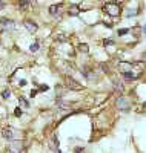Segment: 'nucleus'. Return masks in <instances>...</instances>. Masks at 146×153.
Returning <instances> with one entry per match:
<instances>
[{
  "mask_svg": "<svg viewBox=\"0 0 146 153\" xmlns=\"http://www.w3.org/2000/svg\"><path fill=\"white\" fill-rule=\"evenodd\" d=\"M132 16H137V11H128L126 12V17H132Z\"/></svg>",
  "mask_w": 146,
  "mask_h": 153,
  "instance_id": "17",
  "label": "nucleus"
},
{
  "mask_svg": "<svg viewBox=\"0 0 146 153\" xmlns=\"http://www.w3.org/2000/svg\"><path fill=\"white\" fill-rule=\"evenodd\" d=\"M62 8H63V5H62V3L49 6V14H51V16H56V17H59V16H60V11H62Z\"/></svg>",
  "mask_w": 146,
  "mask_h": 153,
  "instance_id": "7",
  "label": "nucleus"
},
{
  "mask_svg": "<svg viewBox=\"0 0 146 153\" xmlns=\"http://www.w3.org/2000/svg\"><path fill=\"white\" fill-rule=\"evenodd\" d=\"M19 101L22 103V106H23V107H29V101L26 100L25 97H20V98H19Z\"/></svg>",
  "mask_w": 146,
  "mask_h": 153,
  "instance_id": "12",
  "label": "nucleus"
},
{
  "mask_svg": "<svg viewBox=\"0 0 146 153\" xmlns=\"http://www.w3.org/2000/svg\"><path fill=\"white\" fill-rule=\"evenodd\" d=\"M117 107H118V109H122V110H128L129 104H128L126 98H123V97L118 98V100H117Z\"/></svg>",
  "mask_w": 146,
  "mask_h": 153,
  "instance_id": "8",
  "label": "nucleus"
},
{
  "mask_svg": "<svg viewBox=\"0 0 146 153\" xmlns=\"http://www.w3.org/2000/svg\"><path fill=\"white\" fill-rule=\"evenodd\" d=\"M78 12H80V9H78L77 5H74V6H71V9H69L68 14H69V16H78Z\"/></svg>",
  "mask_w": 146,
  "mask_h": 153,
  "instance_id": "10",
  "label": "nucleus"
},
{
  "mask_svg": "<svg viewBox=\"0 0 146 153\" xmlns=\"http://www.w3.org/2000/svg\"><path fill=\"white\" fill-rule=\"evenodd\" d=\"M17 135H19V132L16 129H12V127H5L2 130V138L6 139V141H16Z\"/></svg>",
  "mask_w": 146,
  "mask_h": 153,
  "instance_id": "3",
  "label": "nucleus"
},
{
  "mask_svg": "<svg viewBox=\"0 0 146 153\" xmlns=\"http://www.w3.org/2000/svg\"><path fill=\"white\" fill-rule=\"evenodd\" d=\"M78 51H80V52H88V51H89V46L88 45H85V43H82V45H78Z\"/></svg>",
  "mask_w": 146,
  "mask_h": 153,
  "instance_id": "11",
  "label": "nucleus"
},
{
  "mask_svg": "<svg viewBox=\"0 0 146 153\" xmlns=\"http://www.w3.org/2000/svg\"><path fill=\"white\" fill-rule=\"evenodd\" d=\"M16 28V22L11 19H2L0 20V32H8Z\"/></svg>",
  "mask_w": 146,
  "mask_h": 153,
  "instance_id": "4",
  "label": "nucleus"
},
{
  "mask_svg": "<svg viewBox=\"0 0 146 153\" xmlns=\"http://www.w3.org/2000/svg\"><path fill=\"white\" fill-rule=\"evenodd\" d=\"M65 87L69 89V91H82V89H83V86L78 81H75L72 76H69V75L65 76Z\"/></svg>",
  "mask_w": 146,
  "mask_h": 153,
  "instance_id": "2",
  "label": "nucleus"
},
{
  "mask_svg": "<svg viewBox=\"0 0 146 153\" xmlns=\"http://www.w3.org/2000/svg\"><path fill=\"white\" fill-rule=\"evenodd\" d=\"M48 89H49V86H46V84H40V86H38V91H40V92H46Z\"/></svg>",
  "mask_w": 146,
  "mask_h": 153,
  "instance_id": "16",
  "label": "nucleus"
},
{
  "mask_svg": "<svg viewBox=\"0 0 146 153\" xmlns=\"http://www.w3.org/2000/svg\"><path fill=\"white\" fill-rule=\"evenodd\" d=\"M83 150H85L83 147H75V150H74V152H75V153H83Z\"/></svg>",
  "mask_w": 146,
  "mask_h": 153,
  "instance_id": "21",
  "label": "nucleus"
},
{
  "mask_svg": "<svg viewBox=\"0 0 146 153\" xmlns=\"http://www.w3.org/2000/svg\"><path fill=\"white\" fill-rule=\"evenodd\" d=\"M103 45H105V46H109V45H114V42H112V40H105Z\"/></svg>",
  "mask_w": 146,
  "mask_h": 153,
  "instance_id": "20",
  "label": "nucleus"
},
{
  "mask_svg": "<svg viewBox=\"0 0 146 153\" xmlns=\"http://www.w3.org/2000/svg\"><path fill=\"white\" fill-rule=\"evenodd\" d=\"M128 32H129V29H120V31H118V35H125Z\"/></svg>",
  "mask_w": 146,
  "mask_h": 153,
  "instance_id": "19",
  "label": "nucleus"
},
{
  "mask_svg": "<svg viewBox=\"0 0 146 153\" xmlns=\"http://www.w3.org/2000/svg\"><path fill=\"white\" fill-rule=\"evenodd\" d=\"M23 149H25V143L23 141H12V144L9 146V152L11 153H22Z\"/></svg>",
  "mask_w": 146,
  "mask_h": 153,
  "instance_id": "5",
  "label": "nucleus"
},
{
  "mask_svg": "<svg viewBox=\"0 0 146 153\" xmlns=\"http://www.w3.org/2000/svg\"><path fill=\"white\" fill-rule=\"evenodd\" d=\"M19 84H20V87H23V86L26 84V81H25V80H20V83H19Z\"/></svg>",
  "mask_w": 146,
  "mask_h": 153,
  "instance_id": "22",
  "label": "nucleus"
},
{
  "mask_svg": "<svg viewBox=\"0 0 146 153\" xmlns=\"http://www.w3.org/2000/svg\"><path fill=\"white\" fill-rule=\"evenodd\" d=\"M143 32L146 34V25H144V26H143Z\"/></svg>",
  "mask_w": 146,
  "mask_h": 153,
  "instance_id": "25",
  "label": "nucleus"
},
{
  "mask_svg": "<svg viewBox=\"0 0 146 153\" xmlns=\"http://www.w3.org/2000/svg\"><path fill=\"white\" fill-rule=\"evenodd\" d=\"M38 48H40V45H38V42H35L34 45H31V46H29L31 52H37V51H38Z\"/></svg>",
  "mask_w": 146,
  "mask_h": 153,
  "instance_id": "14",
  "label": "nucleus"
},
{
  "mask_svg": "<svg viewBox=\"0 0 146 153\" xmlns=\"http://www.w3.org/2000/svg\"><path fill=\"white\" fill-rule=\"evenodd\" d=\"M9 97H11V91H9V89H5V91L2 92V98L3 100H8Z\"/></svg>",
  "mask_w": 146,
  "mask_h": 153,
  "instance_id": "13",
  "label": "nucleus"
},
{
  "mask_svg": "<svg viewBox=\"0 0 146 153\" xmlns=\"http://www.w3.org/2000/svg\"><path fill=\"white\" fill-rule=\"evenodd\" d=\"M103 9H105L106 14L114 16V17H117V16L122 12L120 3H115V2H108V3H105V5H103Z\"/></svg>",
  "mask_w": 146,
  "mask_h": 153,
  "instance_id": "1",
  "label": "nucleus"
},
{
  "mask_svg": "<svg viewBox=\"0 0 146 153\" xmlns=\"http://www.w3.org/2000/svg\"><path fill=\"white\" fill-rule=\"evenodd\" d=\"M5 8V2H0V9H3Z\"/></svg>",
  "mask_w": 146,
  "mask_h": 153,
  "instance_id": "24",
  "label": "nucleus"
},
{
  "mask_svg": "<svg viewBox=\"0 0 146 153\" xmlns=\"http://www.w3.org/2000/svg\"><path fill=\"white\" fill-rule=\"evenodd\" d=\"M19 6H20V8H25V6H29V2H19Z\"/></svg>",
  "mask_w": 146,
  "mask_h": 153,
  "instance_id": "18",
  "label": "nucleus"
},
{
  "mask_svg": "<svg viewBox=\"0 0 146 153\" xmlns=\"http://www.w3.org/2000/svg\"><path fill=\"white\" fill-rule=\"evenodd\" d=\"M122 75H123L125 80H129V81L138 78V75H134V72H131V71H129V72H122Z\"/></svg>",
  "mask_w": 146,
  "mask_h": 153,
  "instance_id": "9",
  "label": "nucleus"
},
{
  "mask_svg": "<svg viewBox=\"0 0 146 153\" xmlns=\"http://www.w3.org/2000/svg\"><path fill=\"white\" fill-rule=\"evenodd\" d=\"M22 115H23V112H22V109H20V107H16V109H14V117H17V118H20V117H22Z\"/></svg>",
  "mask_w": 146,
  "mask_h": 153,
  "instance_id": "15",
  "label": "nucleus"
},
{
  "mask_svg": "<svg viewBox=\"0 0 146 153\" xmlns=\"http://www.w3.org/2000/svg\"><path fill=\"white\" fill-rule=\"evenodd\" d=\"M0 49H2V45H0Z\"/></svg>",
  "mask_w": 146,
  "mask_h": 153,
  "instance_id": "26",
  "label": "nucleus"
},
{
  "mask_svg": "<svg viewBox=\"0 0 146 153\" xmlns=\"http://www.w3.org/2000/svg\"><path fill=\"white\" fill-rule=\"evenodd\" d=\"M23 25H25L26 31H29L31 34H34V32H37V31H38V25H37L35 22H32V20H25V22H23Z\"/></svg>",
  "mask_w": 146,
  "mask_h": 153,
  "instance_id": "6",
  "label": "nucleus"
},
{
  "mask_svg": "<svg viewBox=\"0 0 146 153\" xmlns=\"http://www.w3.org/2000/svg\"><path fill=\"white\" fill-rule=\"evenodd\" d=\"M35 95H37V91H32V92H31V98H34Z\"/></svg>",
  "mask_w": 146,
  "mask_h": 153,
  "instance_id": "23",
  "label": "nucleus"
}]
</instances>
